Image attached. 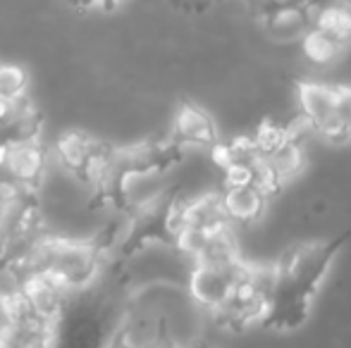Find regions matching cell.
<instances>
[{"label": "cell", "mask_w": 351, "mask_h": 348, "mask_svg": "<svg viewBox=\"0 0 351 348\" xmlns=\"http://www.w3.org/2000/svg\"><path fill=\"white\" fill-rule=\"evenodd\" d=\"M77 12H112L122 0H67Z\"/></svg>", "instance_id": "12"}, {"label": "cell", "mask_w": 351, "mask_h": 348, "mask_svg": "<svg viewBox=\"0 0 351 348\" xmlns=\"http://www.w3.org/2000/svg\"><path fill=\"white\" fill-rule=\"evenodd\" d=\"M351 239V227L342 234L320 241H304L291 246L275 263V291L263 327L289 334L299 332L313 315V306L323 284L328 282L342 248Z\"/></svg>", "instance_id": "1"}, {"label": "cell", "mask_w": 351, "mask_h": 348, "mask_svg": "<svg viewBox=\"0 0 351 348\" xmlns=\"http://www.w3.org/2000/svg\"><path fill=\"white\" fill-rule=\"evenodd\" d=\"M17 296L34 317L58 325L72 308L74 293L51 274H29L19 282Z\"/></svg>", "instance_id": "9"}, {"label": "cell", "mask_w": 351, "mask_h": 348, "mask_svg": "<svg viewBox=\"0 0 351 348\" xmlns=\"http://www.w3.org/2000/svg\"><path fill=\"white\" fill-rule=\"evenodd\" d=\"M249 3L254 5V8H261V5H263V3H270V0H249ZM311 3L318 5V8H320V5H325L328 0H311Z\"/></svg>", "instance_id": "16"}, {"label": "cell", "mask_w": 351, "mask_h": 348, "mask_svg": "<svg viewBox=\"0 0 351 348\" xmlns=\"http://www.w3.org/2000/svg\"><path fill=\"white\" fill-rule=\"evenodd\" d=\"M12 296V293H10ZM10 296H0V332L5 330L10 320Z\"/></svg>", "instance_id": "15"}, {"label": "cell", "mask_w": 351, "mask_h": 348, "mask_svg": "<svg viewBox=\"0 0 351 348\" xmlns=\"http://www.w3.org/2000/svg\"><path fill=\"white\" fill-rule=\"evenodd\" d=\"M220 198L232 227L244 229L263 219L273 196L258 181H237V184H222Z\"/></svg>", "instance_id": "10"}, {"label": "cell", "mask_w": 351, "mask_h": 348, "mask_svg": "<svg viewBox=\"0 0 351 348\" xmlns=\"http://www.w3.org/2000/svg\"><path fill=\"white\" fill-rule=\"evenodd\" d=\"M167 139L180 150L189 153H210L220 144V129L215 117L199 103H180L172 115V124Z\"/></svg>", "instance_id": "7"}, {"label": "cell", "mask_w": 351, "mask_h": 348, "mask_svg": "<svg viewBox=\"0 0 351 348\" xmlns=\"http://www.w3.org/2000/svg\"><path fill=\"white\" fill-rule=\"evenodd\" d=\"M344 3H349V5H351V0H344Z\"/></svg>", "instance_id": "18"}, {"label": "cell", "mask_w": 351, "mask_h": 348, "mask_svg": "<svg viewBox=\"0 0 351 348\" xmlns=\"http://www.w3.org/2000/svg\"><path fill=\"white\" fill-rule=\"evenodd\" d=\"M318 5L311 0H270L256 8V17H258L263 31L270 38L282 43L301 41L311 27H313Z\"/></svg>", "instance_id": "8"}, {"label": "cell", "mask_w": 351, "mask_h": 348, "mask_svg": "<svg viewBox=\"0 0 351 348\" xmlns=\"http://www.w3.org/2000/svg\"><path fill=\"white\" fill-rule=\"evenodd\" d=\"M5 144V141H3V136H0V146H3Z\"/></svg>", "instance_id": "17"}, {"label": "cell", "mask_w": 351, "mask_h": 348, "mask_svg": "<svg viewBox=\"0 0 351 348\" xmlns=\"http://www.w3.org/2000/svg\"><path fill=\"white\" fill-rule=\"evenodd\" d=\"M29 72L19 65H0V96L8 101H22L29 96Z\"/></svg>", "instance_id": "11"}, {"label": "cell", "mask_w": 351, "mask_h": 348, "mask_svg": "<svg viewBox=\"0 0 351 348\" xmlns=\"http://www.w3.org/2000/svg\"><path fill=\"white\" fill-rule=\"evenodd\" d=\"M51 168L53 155L46 139L5 141L0 146V196L36 193Z\"/></svg>", "instance_id": "4"}, {"label": "cell", "mask_w": 351, "mask_h": 348, "mask_svg": "<svg viewBox=\"0 0 351 348\" xmlns=\"http://www.w3.org/2000/svg\"><path fill=\"white\" fill-rule=\"evenodd\" d=\"M172 3H175L177 8L186 10V12H201V10L210 8L215 0H172Z\"/></svg>", "instance_id": "13"}, {"label": "cell", "mask_w": 351, "mask_h": 348, "mask_svg": "<svg viewBox=\"0 0 351 348\" xmlns=\"http://www.w3.org/2000/svg\"><path fill=\"white\" fill-rule=\"evenodd\" d=\"M14 103H17V101H8V98L0 96V136H3V129L8 126L10 117H12Z\"/></svg>", "instance_id": "14"}, {"label": "cell", "mask_w": 351, "mask_h": 348, "mask_svg": "<svg viewBox=\"0 0 351 348\" xmlns=\"http://www.w3.org/2000/svg\"><path fill=\"white\" fill-rule=\"evenodd\" d=\"M296 101L299 122L306 131L330 146L351 144V86L299 81Z\"/></svg>", "instance_id": "3"}, {"label": "cell", "mask_w": 351, "mask_h": 348, "mask_svg": "<svg viewBox=\"0 0 351 348\" xmlns=\"http://www.w3.org/2000/svg\"><path fill=\"white\" fill-rule=\"evenodd\" d=\"M246 263L249 260L244 256H239L230 258V260L189 265V272L184 277V289L191 301L206 312V317L213 315L232 296L237 282L244 274Z\"/></svg>", "instance_id": "6"}, {"label": "cell", "mask_w": 351, "mask_h": 348, "mask_svg": "<svg viewBox=\"0 0 351 348\" xmlns=\"http://www.w3.org/2000/svg\"><path fill=\"white\" fill-rule=\"evenodd\" d=\"M275 291V263H246L244 274L237 282L232 296L217 308L208 320L222 332L244 334L263 327Z\"/></svg>", "instance_id": "2"}, {"label": "cell", "mask_w": 351, "mask_h": 348, "mask_svg": "<svg viewBox=\"0 0 351 348\" xmlns=\"http://www.w3.org/2000/svg\"><path fill=\"white\" fill-rule=\"evenodd\" d=\"M304 55L315 65H330L351 48V5L328 0L315 12L313 27L301 38Z\"/></svg>", "instance_id": "5"}]
</instances>
